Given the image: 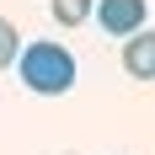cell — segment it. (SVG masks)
Instances as JSON below:
<instances>
[{"label":"cell","mask_w":155,"mask_h":155,"mask_svg":"<svg viewBox=\"0 0 155 155\" xmlns=\"http://www.w3.org/2000/svg\"><path fill=\"white\" fill-rule=\"evenodd\" d=\"M21 80H27V91H38V96H64L75 86V59H70V48H59V43H27L21 48Z\"/></svg>","instance_id":"6da1fadb"},{"label":"cell","mask_w":155,"mask_h":155,"mask_svg":"<svg viewBox=\"0 0 155 155\" xmlns=\"http://www.w3.org/2000/svg\"><path fill=\"white\" fill-rule=\"evenodd\" d=\"M96 16L112 38H134L144 32V0H96Z\"/></svg>","instance_id":"7a4b0ae2"},{"label":"cell","mask_w":155,"mask_h":155,"mask_svg":"<svg viewBox=\"0 0 155 155\" xmlns=\"http://www.w3.org/2000/svg\"><path fill=\"white\" fill-rule=\"evenodd\" d=\"M123 70L128 75H139V80H155V32H134L123 43Z\"/></svg>","instance_id":"3957f363"},{"label":"cell","mask_w":155,"mask_h":155,"mask_svg":"<svg viewBox=\"0 0 155 155\" xmlns=\"http://www.w3.org/2000/svg\"><path fill=\"white\" fill-rule=\"evenodd\" d=\"M91 11H96V0H54V16H59V27H80Z\"/></svg>","instance_id":"277c9868"},{"label":"cell","mask_w":155,"mask_h":155,"mask_svg":"<svg viewBox=\"0 0 155 155\" xmlns=\"http://www.w3.org/2000/svg\"><path fill=\"white\" fill-rule=\"evenodd\" d=\"M16 54H21V32H16L11 21L0 16V70H11V64H16Z\"/></svg>","instance_id":"5b68a950"}]
</instances>
